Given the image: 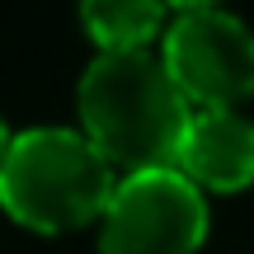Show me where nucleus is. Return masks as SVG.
Instances as JSON below:
<instances>
[{
  "instance_id": "obj_1",
  "label": "nucleus",
  "mask_w": 254,
  "mask_h": 254,
  "mask_svg": "<svg viewBox=\"0 0 254 254\" xmlns=\"http://www.w3.org/2000/svg\"><path fill=\"white\" fill-rule=\"evenodd\" d=\"M75 109H80V132L123 174L174 165L184 132L198 113L189 94L174 85L160 47L94 52L75 90Z\"/></svg>"
},
{
  "instance_id": "obj_2",
  "label": "nucleus",
  "mask_w": 254,
  "mask_h": 254,
  "mask_svg": "<svg viewBox=\"0 0 254 254\" xmlns=\"http://www.w3.org/2000/svg\"><path fill=\"white\" fill-rule=\"evenodd\" d=\"M118 174L80 127H24L0 160V207L38 236L80 231L104 217Z\"/></svg>"
},
{
  "instance_id": "obj_3",
  "label": "nucleus",
  "mask_w": 254,
  "mask_h": 254,
  "mask_svg": "<svg viewBox=\"0 0 254 254\" xmlns=\"http://www.w3.org/2000/svg\"><path fill=\"white\" fill-rule=\"evenodd\" d=\"M160 57L193 109H236L254 94V28L226 5H174Z\"/></svg>"
},
{
  "instance_id": "obj_4",
  "label": "nucleus",
  "mask_w": 254,
  "mask_h": 254,
  "mask_svg": "<svg viewBox=\"0 0 254 254\" xmlns=\"http://www.w3.org/2000/svg\"><path fill=\"white\" fill-rule=\"evenodd\" d=\"M207 240V198L179 170L123 174L99 217V254H198Z\"/></svg>"
},
{
  "instance_id": "obj_5",
  "label": "nucleus",
  "mask_w": 254,
  "mask_h": 254,
  "mask_svg": "<svg viewBox=\"0 0 254 254\" xmlns=\"http://www.w3.org/2000/svg\"><path fill=\"white\" fill-rule=\"evenodd\" d=\"M174 165L198 189L212 193L245 189L254 184V123L240 109H198Z\"/></svg>"
},
{
  "instance_id": "obj_6",
  "label": "nucleus",
  "mask_w": 254,
  "mask_h": 254,
  "mask_svg": "<svg viewBox=\"0 0 254 254\" xmlns=\"http://www.w3.org/2000/svg\"><path fill=\"white\" fill-rule=\"evenodd\" d=\"M80 24L99 43V52H141L160 43L170 9L155 0H90L80 5Z\"/></svg>"
},
{
  "instance_id": "obj_7",
  "label": "nucleus",
  "mask_w": 254,
  "mask_h": 254,
  "mask_svg": "<svg viewBox=\"0 0 254 254\" xmlns=\"http://www.w3.org/2000/svg\"><path fill=\"white\" fill-rule=\"evenodd\" d=\"M9 141H14V132L5 127V118H0V160H5V151H9Z\"/></svg>"
}]
</instances>
